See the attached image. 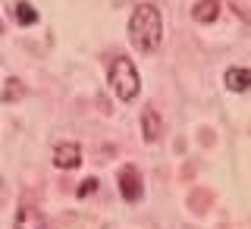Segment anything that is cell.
Returning a JSON list of instances; mask_svg holds the SVG:
<instances>
[{"instance_id": "cell-1", "label": "cell", "mask_w": 251, "mask_h": 229, "mask_svg": "<svg viewBox=\"0 0 251 229\" xmlns=\"http://www.w3.org/2000/svg\"><path fill=\"white\" fill-rule=\"evenodd\" d=\"M129 38L138 53H154L163 41V19L154 3H138L129 16Z\"/></svg>"}, {"instance_id": "cell-2", "label": "cell", "mask_w": 251, "mask_h": 229, "mask_svg": "<svg viewBox=\"0 0 251 229\" xmlns=\"http://www.w3.org/2000/svg\"><path fill=\"white\" fill-rule=\"evenodd\" d=\"M107 88L113 91L116 101L123 104H132L141 91V78H138V69L129 57H116L110 63V73H107Z\"/></svg>"}, {"instance_id": "cell-3", "label": "cell", "mask_w": 251, "mask_h": 229, "mask_svg": "<svg viewBox=\"0 0 251 229\" xmlns=\"http://www.w3.org/2000/svg\"><path fill=\"white\" fill-rule=\"evenodd\" d=\"M120 195L129 204H135L145 198V179H141V173L135 167H123L120 170Z\"/></svg>"}, {"instance_id": "cell-4", "label": "cell", "mask_w": 251, "mask_h": 229, "mask_svg": "<svg viewBox=\"0 0 251 229\" xmlns=\"http://www.w3.org/2000/svg\"><path fill=\"white\" fill-rule=\"evenodd\" d=\"M53 163H57V170H75V167H82V148L73 145V141H63V145L53 148Z\"/></svg>"}, {"instance_id": "cell-5", "label": "cell", "mask_w": 251, "mask_h": 229, "mask_svg": "<svg viewBox=\"0 0 251 229\" xmlns=\"http://www.w3.org/2000/svg\"><path fill=\"white\" fill-rule=\"evenodd\" d=\"M13 229H50V226H47V217H44L38 207H31V204H22V207L16 210Z\"/></svg>"}, {"instance_id": "cell-6", "label": "cell", "mask_w": 251, "mask_h": 229, "mask_svg": "<svg viewBox=\"0 0 251 229\" xmlns=\"http://www.w3.org/2000/svg\"><path fill=\"white\" fill-rule=\"evenodd\" d=\"M223 82H226V88L235 91V94L251 91V69H245V66H232V69H226Z\"/></svg>"}, {"instance_id": "cell-7", "label": "cell", "mask_w": 251, "mask_h": 229, "mask_svg": "<svg viewBox=\"0 0 251 229\" xmlns=\"http://www.w3.org/2000/svg\"><path fill=\"white\" fill-rule=\"evenodd\" d=\"M141 135H145V141H160V135H163V120L151 107L141 113Z\"/></svg>"}, {"instance_id": "cell-8", "label": "cell", "mask_w": 251, "mask_h": 229, "mask_svg": "<svg viewBox=\"0 0 251 229\" xmlns=\"http://www.w3.org/2000/svg\"><path fill=\"white\" fill-rule=\"evenodd\" d=\"M217 16H220V3H217V0H198V3L192 6V19L201 22V25L217 22Z\"/></svg>"}, {"instance_id": "cell-9", "label": "cell", "mask_w": 251, "mask_h": 229, "mask_svg": "<svg viewBox=\"0 0 251 229\" xmlns=\"http://www.w3.org/2000/svg\"><path fill=\"white\" fill-rule=\"evenodd\" d=\"M13 13H16V22H19V25H38V19H41L38 10L31 3H25V0H19V3H16Z\"/></svg>"}, {"instance_id": "cell-10", "label": "cell", "mask_w": 251, "mask_h": 229, "mask_svg": "<svg viewBox=\"0 0 251 229\" xmlns=\"http://www.w3.org/2000/svg\"><path fill=\"white\" fill-rule=\"evenodd\" d=\"M3 98H6V101H16V98H22V82H19V78H10V82H6V91H3Z\"/></svg>"}, {"instance_id": "cell-11", "label": "cell", "mask_w": 251, "mask_h": 229, "mask_svg": "<svg viewBox=\"0 0 251 229\" xmlns=\"http://www.w3.org/2000/svg\"><path fill=\"white\" fill-rule=\"evenodd\" d=\"M94 188H98V182H94V179H85L82 188H78V195H82V198H88V195H94Z\"/></svg>"}]
</instances>
